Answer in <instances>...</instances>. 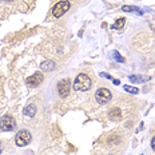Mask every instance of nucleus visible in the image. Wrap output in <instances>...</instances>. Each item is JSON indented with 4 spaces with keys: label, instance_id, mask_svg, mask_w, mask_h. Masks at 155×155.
I'll list each match as a JSON object with an SVG mask.
<instances>
[{
    "label": "nucleus",
    "instance_id": "nucleus-15",
    "mask_svg": "<svg viewBox=\"0 0 155 155\" xmlns=\"http://www.w3.org/2000/svg\"><path fill=\"white\" fill-rule=\"evenodd\" d=\"M111 55H114V56H112V58H114V59L116 60V62H120V63H123V62H124V58L122 56V55L119 54L118 51H112Z\"/></svg>",
    "mask_w": 155,
    "mask_h": 155
},
{
    "label": "nucleus",
    "instance_id": "nucleus-8",
    "mask_svg": "<svg viewBox=\"0 0 155 155\" xmlns=\"http://www.w3.org/2000/svg\"><path fill=\"white\" fill-rule=\"evenodd\" d=\"M128 79H130L132 83H146L151 78L150 76H140V75H130Z\"/></svg>",
    "mask_w": 155,
    "mask_h": 155
},
{
    "label": "nucleus",
    "instance_id": "nucleus-1",
    "mask_svg": "<svg viewBox=\"0 0 155 155\" xmlns=\"http://www.w3.org/2000/svg\"><path fill=\"white\" fill-rule=\"evenodd\" d=\"M91 84H92L91 78L86 75V74H79L74 80V90L80 92H86L91 88Z\"/></svg>",
    "mask_w": 155,
    "mask_h": 155
},
{
    "label": "nucleus",
    "instance_id": "nucleus-4",
    "mask_svg": "<svg viewBox=\"0 0 155 155\" xmlns=\"http://www.w3.org/2000/svg\"><path fill=\"white\" fill-rule=\"evenodd\" d=\"M95 99L99 104H106L112 99V94L107 88H98L95 92Z\"/></svg>",
    "mask_w": 155,
    "mask_h": 155
},
{
    "label": "nucleus",
    "instance_id": "nucleus-20",
    "mask_svg": "<svg viewBox=\"0 0 155 155\" xmlns=\"http://www.w3.org/2000/svg\"><path fill=\"white\" fill-rule=\"evenodd\" d=\"M0 153H2V142H0Z\"/></svg>",
    "mask_w": 155,
    "mask_h": 155
},
{
    "label": "nucleus",
    "instance_id": "nucleus-6",
    "mask_svg": "<svg viewBox=\"0 0 155 155\" xmlns=\"http://www.w3.org/2000/svg\"><path fill=\"white\" fill-rule=\"evenodd\" d=\"M70 90H71V82L70 79H62L59 83H58V92L62 98H67L70 94Z\"/></svg>",
    "mask_w": 155,
    "mask_h": 155
},
{
    "label": "nucleus",
    "instance_id": "nucleus-10",
    "mask_svg": "<svg viewBox=\"0 0 155 155\" xmlns=\"http://www.w3.org/2000/svg\"><path fill=\"white\" fill-rule=\"evenodd\" d=\"M35 114H36V106L35 104H28L24 108V115L28 116V118H34Z\"/></svg>",
    "mask_w": 155,
    "mask_h": 155
},
{
    "label": "nucleus",
    "instance_id": "nucleus-16",
    "mask_svg": "<svg viewBox=\"0 0 155 155\" xmlns=\"http://www.w3.org/2000/svg\"><path fill=\"white\" fill-rule=\"evenodd\" d=\"M99 75H101L102 78H104V79H108V80H111V79H112V76H111V75H108V74H106V72H101Z\"/></svg>",
    "mask_w": 155,
    "mask_h": 155
},
{
    "label": "nucleus",
    "instance_id": "nucleus-7",
    "mask_svg": "<svg viewBox=\"0 0 155 155\" xmlns=\"http://www.w3.org/2000/svg\"><path fill=\"white\" fill-rule=\"evenodd\" d=\"M43 82V75H41L40 72H35L34 75H31L30 78H27V80H25V83H27L28 87H38L40 83Z\"/></svg>",
    "mask_w": 155,
    "mask_h": 155
},
{
    "label": "nucleus",
    "instance_id": "nucleus-19",
    "mask_svg": "<svg viewBox=\"0 0 155 155\" xmlns=\"http://www.w3.org/2000/svg\"><path fill=\"white\" fill-rule=\"evenodd\" d=\"M4 2H7V3H11V2H14V0H4Z\"/></svg>",
    "mask_w": 155,
    "mask_h": 155
},
{
    "label": "nucleus",
    "instance_id": "nucleus-12",
    "mask_svg": "<svg viewBox=\"0 0 155 155\" xmlns=\"http://www.w3.org/2000/svg\"><path fill=\"white\" fill-rule=\"evenodd\" d=\"M122 11H124V12H138L139 15L143 14V11H142L140 8L135 7V5H123V7H122Z\"/></svg>",
    "mask_w": 155,
    "mask_h": 155
},
{
    "label": "nucleus",
    "instance_id": "nucleus-13",
    "mask_svg": "<svg viewBox=\"0 0 155 155\" xmlns=\"http://www.w3.org/2000/svg\"><path fill=\"white\" fill-rule=\"evenodd\" d=\"M124 23H126V19L124 18H120V19H118V20H116L114 24H112V28H114V30H120V28H123Z\"/></svg>",
    "mask_w": 155,
    "mask_h": 155
},
{
    "label": "nucleus",
    "instance_id": "nucleus-2",
    "mask_svg": "<svg viewBox=\"0 0 155 155\" xmlns=\"http://www.w3.org/2000/svg\"><path fill=\"white\" fill-rule=\"evenodd\" d=\"M70 8H71V3L70 2L63 0V2L56 3V4L54 5V8H52V16L54 18H60V16H63L64 14H67V11H68Z\"/></svg>",
    "mask_w": 155,
    "mask_h": 155
},
{
    "label": "nucleus",
    "instance_id": "nucleus-9",
    "mask_svg": "<svg viewBox=\"0 0 155 155\" xmlns=\"http://www.w3.org/2000/svg\"><path fill=\"white\" fill-rule=\"evenodd\" d=\"M55 63L52 62V60H46V62H43L40 64V68L43 71H46V72H50V71H52L55 68Z\"/></svg>",
    "mask_w": 155,
    "mask_h": 155
},
{
    "label": "nucleus",
    "instance_id": "nucleus-21",
    "mask_svg": "<svg viewBox=\"0 0 155 155\" xmlns=\"http://www.w3.org/2000/svg\"><path fill=\"white\" fill-rule=\"evenodd\" d=\"M140 155H143V154H140Z\"/></svg>",
    "mask_w": 155,
    "mask_h": 155
},
{
    "label": "nucleus",
    "instance_id": "nucleus-11",
    "mask_svg": "<svg viewBox=\"0 0 155 155\" xmlns=\"http://www.w3.org/2000/svg\"><path fill=\"white\" fill-rule=\"evenodd\" d=\"M108 116H110V119H111V120L116 122V120H119V119L122 118V112H120V110H119V108L115 107V108H112L111 111H110Z\"/></svg>",
    "mask_w": 155,
    "mask_h": 155
},
{
    "label": "nucleus",
    "instance_id": "nucleus-5",
    "mask_svg": "<svg viewBox=\"0 0 155 155\" xmlns=\"http://www.w3.org/2000/svg\"><path fill=\"white\" fill-rule=\"evenodd\" d=\"M16 127L15 119L11 118L9 115H4L2 119H0V128L3 131H12Z\"/></svg>",
    "mask_w": 155,
    "mask_h": 155
},
{
    "label": "nucleus",
    "instance_id": "nucleus-14",
    "mask_svg": "<svg viewBox=\"0 0 155 155\" xmlns=\"http://www.w3.org/2000/svg\"><path fill=\"white\" fill-rule=\"evenodd\" d=\"M123 88H124V91L130 92V94H132V95H137V94H139V90H138L137 87H134V86L124 84V86H123Z\"/></svg>",
    "mask_w": 155,
    "mask_h": 155
},
{
    "label": "nucleus",
    "instance_id": "nucleus-18",
    "mask_svg": "<svg viewBox=\"0 0 155 155\" xmlns=\"http://www.w3.org/2000/svg\"><path fill=\"white\" fill-rule=\"evenodd\" d=\"M112 83H114V84H115V86H118V84H120V80L115 79V80H112Z\"/></svg>",
    "mask_w": 155,
    "mask_h": 155
},
{
    "label": "nucleus",
    "instance_id": "nucleus-3",
    "mask_svg": "<svg viewBox=\"0 0 155 155\" xmlns=\"http://www.w3.org/2000/svg\"><path fill=\"white\" fill-rule=\"evenodd\" d=\"M31 139H32V137H31L30 131L21 130L16 134L15 143H16V146H19V147H24V146H27V144H30Z\"/></svg>",
    "mask_w": 155,
    "mask_h": 155
},
{
    "label": "nucleus",
    "instance_id": "nucleus-17",
    "mask_svg": "<svg viewBox=\"0 0 155 155\" xmlns=\"http://www.w3.org/2000/svg\"><path fill=\"white\" fill-rule=\"evenodd\" d=\"M151 148L155 151V137L153 138V140H151Z\"/></svg>",
    "mask_w": 155,
    "mask_h": 155
}]
</instances>
